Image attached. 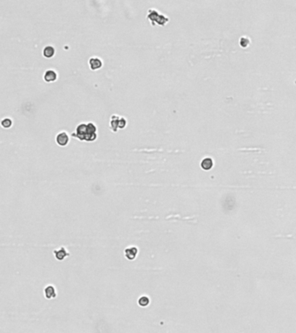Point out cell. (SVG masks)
I'll return each mask as SVG.
<instances>
[{"label":"cell","instance_id":"obj_9","mask_svg":"<svg viewBox=\"0 0 296 333\" xmlns=\"http://www.w3.org/2000/svg\"><path fill=\"white\" fill-rule=\"evenodd\" d=\"M120 118H121V116H119L117 115H112L110 116V129L114 133L118 132V130H119V120H120Z\"/></svg>","mask_w":296,"mask_h":333},{"label":"cell","instance_id":"obj_5","mask_svg":"<svg viewBox=\"0 0 296 333\" xmlns=\"http://www.w3.org/2000/svg\"><path fill=\"white\" fill-rule=\"evenodd\" d=\"M89 66L91 70L95 71V70H98L100 69L102 67H103V60L99 57H96V56H93V57H90L89 59Z\"/></svg>","mask_w":296,"mask_h":333},{"label":"cell","instance_id":"obj_12","mask_svg":"<svg viewBox=\"0 0 296 333\" xmlns=\"http://www.w3.org/2000/svg\"><path fill=\"white\" fill-rule=\"evenodd\" d=\"M201 167L205 169V170H209L213 167V160L210 158H205L203 159L202 161L201 162Z\"/></svg>","mask_w":296,"mask_h":333},{"label":"cell","instance_id":"obj_6","mask_svg":"<svg viewBox=\"0 0 296 333\" xmlns=\"http://www.w3.org/2000/svg\"><path fill=\"white\" fill-rule=\"evenodd\" d=\"M53 253H54L55 258L58 261H63V260H65L68 256H70V253L67 251V249L65 247H64V246H61L59 249L54 250Z\"/></svg>","mask_w":296,"mask_h":333},{"label":"cell","instance_id":"obj_4","mask_svg":"<svg viewBox=\"0 0 296 333\" xmlns=\"http://www.w3.org/2000/svg\"><path fill=\"white\" fill-rule=\"evenodd\" d=\"M138 253H139V249L136 246H128V247L125 248L124 256L128 260H134V259H136Z\"/></svg>","mask_w":296,"mask_h":333},{"label":"cell","instance_id":"obj_11","mask_svg":"<svg viewBox=\"0 0 296 333\" xmlns=\"http://www.w3.org/2000/svg\"><path fill=\"white\" fill-rule=\"evenodd\" d=\"M137 303H138L139 306L147 307L149 305V303H150V299H149V298L148 296H146V295H142V296H141V297L138 298Z\"/></svg>","mask_w":296,"mask_h":333},{"label":"cell","instance_id":"obj_7","mask_svg":"<svg viewBox=\"0 0 296 333\" xmlns=\"http://www.w3.org/2000/svg\"><path fill=\"white\" fill-rule=\"evenodd\" d=\"M57 72L52 69H47L44 74V80L46 82H53L57 80Z\"/></svg>","mask_w":296,"mask_h":333},{"label":"cell","instance_id":"obj_10","mask_svg":"<svg viewBox=\"0 0 296 333\" xmlns=\"http://www.w3.org/2000/svg\"><path fill=\"white\" fill-rule=\"evenodd\" d=\"M56 54V49L52 45H47L43 50V55L45 58H52Z\"/></svg>","mask_w":296,"mask_h":333},{"label":"cell","instance_id":"obj_1","mask_svg":"<svg viewBox=\"0 0 296 333\" xmlns=\"http://www.w3.org/2000/svg\"><path fill=\"white\" fill-rule=\"evenodd\" d=\"M72 136L81 142H95L97 138V128L93 122L80 123L77 125Z\"/></svg>","mask_w":296,"mask_h":333},{"label":"cell","instance_id":"obj_13","mask_svg":"<svg viewBox=\"0 0 296 333\" xmlns=\"http://www.w3.org/2000/svg\"><path fill=\"white\" fill-rule=\"evenodd\" d=\"M13 121L10 117H5L1 121V126L4 129H10L12 126Z\"/></svg>","mask_w":296,"mask_h":333},{"label":"cell","instance_id":"obj_14","mask_svg":"<svg viewBox=\"0 0 296 333\" xmlns=\"http://www.w3.org/2000/svg\"><path fill=\"white\" fill-rule=\"evenodd\" d=\"M126 126H127V119L125 117L121 116L119 120V129H123L126 128Z\"/></svg>","mask_w":296,"mask_h":333},{"label":"cell","instance_id":"obj_2","mask_svg":"<svg viewBox=\"0 0 296 333\" xmlns=\"http://www.w3.org/2000/svg\"><path fill=\"white\" fill-rule=\"evenodd\" d=\"M147 19L150 22L151 25L155 26V25H160V26H164L166 24L168 23V17L164 16L163 14L159 13L156 10L150 9L148 12L147 15Z\"/></svg>","mask_w":296,"mask_h":333},{"label":"cell","instance_id":"obj_3","mask_svg":"<svg viewBox=\"0 0 296 333\" xmlns=\"http://www.w3.org/2000/svg\"><path fill=\"white\" fill-rule=\"evenodd\" d=\"M56 142L58 146L65 147L70 142V135L66 131H61L56 135Z\"/></svg>","mask_w":296,"mask_h":333},{"label":"cell","instance_id":"obj_8","mask_svg":"<svg viewBox=\"0 0 296 333\" xmlns=\"http://www.w3.org/2000/svg\"><path fill=\"white\" fill-rule=\"evenodd\" d=\"M44 294L46 299H53L57 297V289L55 288L54 285H48L45 286L44 289Z\"/></svg>","mask_w":296,"mask_h":333}]
</instances>
